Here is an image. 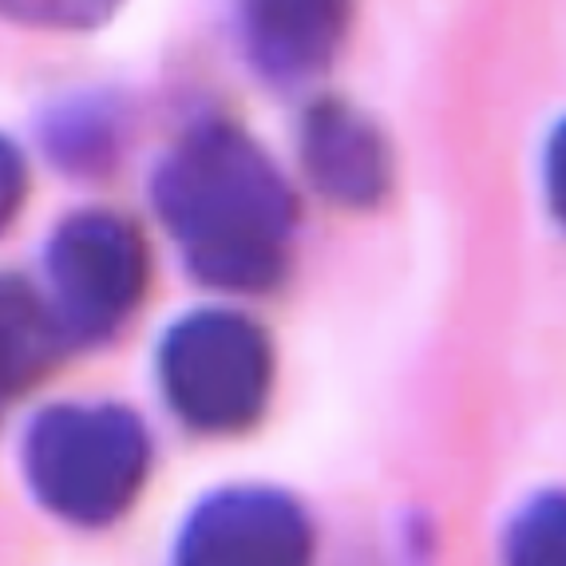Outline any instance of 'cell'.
<instances>
[{"label": "cell", "mask_w": 566, "mask_h": 566, "mask_svg": "<svg viewBox=\"0 0 566 566\" xmlns=\"http://www.w3.org/2000/svg\"><path fill=\"white\" fill-rule=\"evenodd\" d=\"M297 155L310 187L340 210H373L392 187L385 132L337 95H325L302 115Z\"/></svg>", "instance_id": "obj_7"}, {"label": "cell", "mask_w": 566, "mask_h": 566, "mask_svg": "<svg viewBox=\"0 0 566 566\" xmlns=\"http://www.w3.org/2000/svg\"><path fill=\"white\" fill-rule=\"evenodd\" d=\"M151 472V436L123 405L44 408L24 436V475L44 511L107 527L135 507Z\"/></svg>", "instance_id": "obj_2"}, {"label": "cell", "mask_w": 566, "mask_h": 566, "mask_svg": "<svg viewBox=\"0 0 566 566\" xmlns=\"http://www.w3.org/2000/svg\"><path fill=\"white\" fill-rule=\"evenodd\" d=\"M245 56L262 80L305 87L325 76L349 40L357 0H234Z\"/></svg>", "instance_id": "obj_6"}, {"label": "cell", "mask_w": 566, "mask_h": 566, "mask_svg": "<svg viewBox=\"0 0 566 566\" xmlns=\"http://www.w3.org/2000/svg\"><path fill=\"white\" fill-rule=\"evenodd\" d=\"M24 195H29V167H24V155L0 135V234L12 227L17 210L24 207Z\"/></svg>", "instance_id": "obj_11"}, {"label": "cell", "mask_w": 566, "mask_h": 566, "mask_svg": "<svg viewBox=\"0 0 566 566\" xmlns=\"http://www.w3.org/2000/svg\"><path fill=\"white\" fill-rule=\"evenodd\" d=\"M119 0H0V17L44 29H92L104 24Z\"/></svg>", "instance_id": "obj_10"}, {"label": "cell", "mask_w": 566, "mask_h": 566, "mask_svg": "<svg viewBox=\"0 0 566 566\" xmlns=\"http://www.w3.org/2000/svg\"><path fill=\"white\" fill-rule=\"evenodd\" d=\"M147 282L151 254L123 214L80 210L48 242V305L72 345L115 337L143 305Z\"/></svg>", "instance_id": "obj_4"}, {"label": "cell", "mask_w": 566, "mask_h": 566, "mask_svg": "<svg viewBox=\"0 0 566 566\" xmlns=\"http://www.w3.org/2000/svg\"><path fill=\"white\" fill-rule=\"evenodd\" d=\"M159 385L170 412L195 432H245L274 392L270 333L234 310L187 313L159 345Z\"/></svg>", "instance_id": "obj_3"}, {"label": "cell", "mask_w": 566, "mask_h": 566, "mask_svg": "<svg viewBox=\"0 0 566 566\" xmlns=\"http://www.w3.org/2000/svg\"><path fill=\"white\" fill-rule=\"evenodd\" d=\"M175 566H313V523L277 488H222L187 515Z\"/></svg>", "instance_id": "obj_5"}, {"label": "cell", "mask_w": 566, "mask_h": 566, "mask_svg": "<svg viewBox=\"0 0 566 566\" xmlns=\"http://www.w3.org/2000/svg\"><path fill=\"white\" fill-rule=\"evenodd\" d=\"M190 277L222 293H265L290 270L297 199L254 135L230 119L190 127L151 182Z\"/></svg>", "instance_id": "obj_1"}, {"label": "cell", "mask_w": 566, "mask_h": 566, "mask_svg": "<svg viewBox=\"0 0 566 566\" xmlns=\"http://www.w3.org/2000/svg\"><path fill=\"white\" fill-rule=\"evenodd\" d=\"M67 345L44 293L17 274H0V405L32 392Z\"/></svg>", "instance_id": "obj_8"}, {"label": "cell", "mask_w": 566, "mask_h": 566, "mask_svg": "<svg viewBox=\"0 0 566 566\" xmlns=\"http://www.w3.org/2000/svg\"><path fill=\"white\" fill-rule=\"evenodd\" d=\"M503 566H566V491H538L515 511Z\"/></svg>", "instance_id": "obj_9"}, {"label": "cell", "mask_w": 566, "mask_h": 566, "mask_svg": "<svg viewBox=\"0 0 566 566\" xmlns=\"http://www.w3.org/2000/svg\"><path fill=\"white\" fill-rule=\"evenodd\" d=\"M543 190H547L551 218H555L558 230L566 234V119L555 123L547 151H543Z\"/></svg>", "instance_id": "obj_12"}]
</instances>
